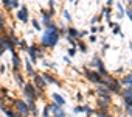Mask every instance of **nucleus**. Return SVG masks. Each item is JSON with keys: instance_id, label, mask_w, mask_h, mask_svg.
Returning <instances> with one entry per match:
<instances>
[{"instance_id": "obj_22", "label": "nucleus", "mask_w": 132, "mask_h": 117, "mask_svg": "<svg viewBox=\"0 0 132 117\" xmlns=\"http://www.w3.org/2000/svg\"><path fill=\"white\" fill-rule=\"evenodd\" d=\"M113 33H115V34H118V33H120V25H118V24H115V28H113Z\"/></svg>"}, {"instance_id": "obj_7", "label": "nucleus", "mask_w": 132, "mask_h": 117, "mask_svg": "<svg viewBox=\"0 0 132 117\" xmlns=\"http://www.w3.org/2000/svg\"><path fill=\"white\" fill-rule=\"evenodd\" d=\"M34 83L37 84V87L39 89H44L45 87V80H44V77H40V75H34Z\"/></svg>"}, {"instance_id": "obj_14", "label": "nucleus", "mask_w": 132, "mask_h": 117, "mask_svg": "<svg viewBox=\"0 0 132 117\" xmlns=\"http://www.w3.org/2000/svg\"><path fill=\"white\" fill-rule=\"evenodd\" d=\"M44 80H45V83H51V84H56V83H57V81H56L53 77H50L48 74H45V75H44Z\"/></svg>"}, {"instance_id": "obj_19", "label": "nucleus", "mask_w": 132, "mask_h": 117, "mask_svg": "<svg viewBox=\"0 0 132 117\" xmlns=\"http://www.w3.org/2000/svg\"><path fill=\"white\" fill-rule=\"evenodd\" d=\"M33 28H36V30H40V24H39L36 19L33 20Z\"/></svg>"}, {"instance_id": "obj_3", "label": "nucleus", "mask_w": 132, "mask_h": 117, "mask_svg": "<svg viewBox=\"0 0 132 117\" xmlns=\"http://www.w3.org/2000/svg\"><path fill=\"white\" fill-rule=\"evenodd\" d=\"M16 106H17V109H19V112H20L22 115H27V114L30 112L28 103H25V101H22V100H17V101H16Z\"/></svg>"}, {"instance_id": "obj_25", "label": "nucleus", "mask_w": 132, "mask_h": 117, "mask_svg": "<svg viewBox=\"0 0 132 117\" xmlns=\"http://www.w3.org/2000/svg\"><path fill=\"white\" fill-rule=\"evenodd\" d=\"M96 115H98V117H110V115H107V114H104V112H96Z\"/></svg>"}, {"instance_id": "obj_15", "label": "nucleus", "mask_w": 132, "mask_h": 117, "mask_svg": "<svg viewBox=\"0 0 132 117\" xmlns=\"http://www.w3.org/2000/svg\"><path fill=\"white\" fill-rule=\"evenodd\" d=\"M6 50V45H5V41H3V38H0V55H2L3 52Z\"/></svg>"}, {"instance_id": "obj_24", "label": "nucleus", "mask_w": 132, "mask_h": 117, "mask_svg": "<svg viewBox=\"0 0 132 117\" xmlns=\"http://www.w3.org/2000/svg\"><path fill=\"white\" fill-rule=\"evenodd\" d=\"M79 48H81V52H84V53L87 52V47H86L84 44H79Z\"/></svg>"}, {"instance_id": "obj_21", "label": "nucleus", "mask_w": 132, "mask_h": 117, "mask_svg": "<svg viewBox=\"0 0 132 117\" xmlns=\"http://www.w3.org/2000/svg\"><path fill=\"white\" fill-rule=\"evenodd\" d=\"M69 55H70V56H75V55H76V47H73V48H69Z\"/></svg>"}, {"instance_id": "obj_16", "label": "nucleus", "mask_w": 132, "mask_h": 117, "mask_svg": "<svg viewBox=\"0 0 132 117\" xmlns=\"http://www.w3.org/2000/svg\"><path fill=\"white\" fill-rule=\"evenodd\" d=\"M13 64H14V67H19V64H20V60L17 55H13Z\"/></svg>"}, {"instance_id": "obj_11", "label": "nucleus", "mask_w": 132, "mask_h": 117, "mask_svg": "<svg viewBox=\"0 0 132 117\" xmlns=\"http://www.w3.org/2000/svg\"><path fill=\"white\" fill-rule=\"evenodd\" d=\"M123 84H127L129 87H132V74H129L126 78H123Z\"/></svg>"}, {"instance_id": "obj_4", "label": "nucleus", "mask_w": 132, "mask_h": 117, "mask_svg": "<svg viewBox=\"0 0 132 117\" xmlns=\"http://www.w3.org/2000/svg\"><path fill=\"white\" fill-rule=\"evenodd\" d=\"M123 98H124L126 106H132V87H126L123 91Z\"/></svg>"}, {"instance_id": "obj_9", "label": "nucleus", "mask_w": 132, "mask_h": 117, "mask_svg": "<svg viewBox=\"0 0 132 117\" xmlns=\"http://www.w3.org/2000/svg\"><path fill=\"white\" fill-rule=\"evenodd\" d=\"M51 97L54 98L56 105H59V106H64V105H65V100H64V97H62V95H59V94H53Z\"/></svg>"}, {"instance_id": "obj_8", "label": "nucleus", "mask_w": 132, "mask_h": 117, "mask_svg": "<svg viewBox=\"0 0 132 117\" xmlns=\"http://www.w3.org/2000/svg\"><path fill=\"white\" fill-rule=\"evenodd\" d=\"M27 52L30 53V56H31V61L36 64V60H37V53H36V47L33 45V47H27Z\"/></svg>"}, {"instance_id": "obj_5", "label": "nucleus", "mask_w": 132, "mask_h": 117, "mask_svg": "<svg viewBox=\"0 0 132 117\" xmlns=\"http://www.w3.org/2000/svg\"><path fill=\"white\" fill-rule=\"evenodd\" d=\"M86 77H87L90 81H93V83H104V81L101 80V77H100V74H98V72H90V70H86Z\"/></svg>"}, {"instance_id": "obj_18", "label": "nucleus", "mask_w": 132, "mask_h": 117, "mask_svg": "<svg viewBox=\"0 0 132 117\" xmlns=\"http://www.w3.org/2000/svg\"><path fill=\"white\" fill-rule=\"evenodd\" d=\"M73 112H76V114L84 112V106H76V108H73Z\"/></svg>"}, {"instance_id": "obj_1", "label": "nucleus", "mask_w": 132, "mask_h": 117, "mask_svg": "<svg viewBox=\"0 0 132 117\" xmlns=\"http://www.w3.org/2000/svg\"><path fill=\"white\" fill-rule=\"evenodd\" d=\"M57 41H59V31H57V28L54 27V24H48L47 25V30L44 31V34H42V44L45 45V47H54L56 44H57Z\"/></svg>"}, {"instance_id": "obj_6", "label": "nucleus", "mask_w": 132, "mask_h": 117, "mask_svg": "<svg viewBox=\"0 0 132 117\" xmlns=\"http://www.w3.org/2000/svg\"><path fill=\"white\" fill-rule=\"evenodd\" d=\"M2 3L5 5V8H6V10H16V8H19V6H20L19 0H2Z\"/></svg>"}, {"instance_id": "obj_28", "label": "nucleus", "mask_w": 132, "mask_h": 117, "mask_svg": "<svg viewBox=\"0 0 132 117\" xmlns=\"http://www.w3.org/2000/svg\"><path fill=\"white\" fill-rule=\"evenodd\" d=\"M70 2H73V0H70Z\"/></svg>"}, {"instance_id": "obj_17", "label": "nucleus", "mask_w": 132, "mask_h": 117, "mask_svg": "<svg viewBox=\"0 0 132 117\" xmlns=\"http://www.w3.org/2000/svg\"><path fill=\"white\" fill-rule=\"evenodd\" d=\"M103 13H104V16H106V19H107V20H110V13H112V11H110V8H109V6H106Z\"/></svg>"}, {"instance_id": "obj_26", "label": "nucleus", "mask_w": 132, "mask_h": 117, "mask_svg": "<svg viewBox=\"0 0 132 117\" xmlns=\"http://www.w3.org/2000/svg\"><path fill=\"white\" fill-rule=\"evenodd\" d=\"M2 28H3V17L0 16V30H2Z\"/></svg>"}, {"instance_id": "obj_12", "label": "nucleus", "mask_w": 132, "mask_h": 117, "mask_svg": "<svg viewBox=\"0 0 132 117\" xmlns=\"http://www.w3.org/2000/svg\"><path fill=\"white\" fill-rule=\"evenodd\" d=\"M51 16H53V11H51L50 14L44 13V25H48V24H50V20H51Z\"/></svg>"}, {"instance_id": "obj_23", "label": "nucleus", "mask_w": 132, "mask_h": 117, "mask_svg": "<svg viewBox=\"0 0 132 117\" xmlns=\"http://www.w3.org/2000/svg\"><path fill=\"white\" fill-rule=\"evenodd\" d=\"M124 14H127V17L132 20V10H126V13H124Z\"/></svg>"}, {"instance_id": "obj_20", "label": "nucleus", "mask_w": 132, "mask_h": 117, "mask_svg": "<svg viewBox=\"0 0 132 117\" xmlns=\"http://www.w3.org/2000/svg\"><path fill=\"white\" fill-rule=\"evenodd\" d=\"M64 17H65V19H67V20H72V16H70V13H69L67 10H65V11H64Z\"/></svg>"}, {"instance_id": "obj_10", "label": "nucleus", "mask_w": 132, "mask_h": 117, "mask_svg": "<svg viewBox=\"0 0 132 117\" xmlns=\"http://www.w3.org/2000/svg\"><path fill=\"white\" fill-rule=\"evenodd\" d=\"M69 34H70L73 39H78V38H81V33H78L75 28H69Z\"/></svg>"}, {"instance_id": "obj_27", "label": "nucleus", "mask_w": 132, "mask_h": 117, "mask_svg": "<svg viewBox=\"0 0 132 117\" xmlns=\"http://www.w3.org/2000/svg\"><path fill=\"white\" fill-rule=\"evenodd\" d=\"M112 5H113V0H107V6H109V8H110V6H112Z\"/></svg>"}, {"instance_id": "obj_2", "label": "nucleus", "mask_w": 132, "mask_h": 117, "mask_svg": "<svg viewBox=\"0 0 132 117\" xmlns=\"http://www.w3.org/2000/svg\"><path fill=\"white\" fill-rule=\"evenodd\" d=\"M17 19L20 20V22H23V24H27L28 20H30V17H28V8L23 5V6H20V10H19V13H17Z\"/></svg>"}, {"instance_id": "obj_13", "label": "nucleus", "mask_w": 132, "mask_h": 117, "mask_svg": "<svg viewBox=\"0 0 132 117\" xmlns=\"http://www.w3.org/2000/svg\"><path fill=\"white\" fill-rule=\"evenodd\" d=\"M25 66H27V72H28L31 77H34V70H33V67H31V63H30L28 60L25 61Z\"/></svg>"}]
</instances>
